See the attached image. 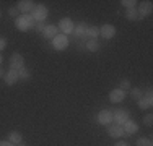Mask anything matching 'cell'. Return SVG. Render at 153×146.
<instances>
[{"mask_svg":"<svg viewBox=\"0 0 153 146\" xmlns=\"http://www.w3.org/2000/svg\"><path fill=\"white\" fill-rule=\"evenodd\" d=\"M34 24L36 21L33 20V16L30 13L26 15H18V18H15V28L21 32H26V31H31L34 29Z\"/></svg>","mask_w":153,"mask_h":146,"instance_id":"cell-1","label":"cell"},{"mask_svg":"<svg viewBox=\"0 0 153 146\" xmlns=\"http://www.w3.org/2000/svg\"><path fill=\"white\" fill-rule=\"evenodd\" d=\"M30 15L33 16V20H34L36 23H44L47 20V16H49V8H47L46 5H42V3H36V8L33 10Z\"/></svg>","mask_w":153,"mask_h":146,"instance_id":"cell-2","label":"cell"},{"mask_svg":"<svg viewBox=\"0 0 153 146\" xmlns=\"http://www.w3.org/2000/svg\"><path fill=\"white\" fill-rule=\"evenodd\" d=\"M57 29H59L60 34H65V36H70L74 34V29H75V23L70 20V18H62L59 23L56 24Z\"/></svg>","mask_w":153,"mask_h":146,"instance_id":"cell-3","label":"cell"},{"mask_svg":"<svg viewBox=\"0 0 153 146\" xmlns=\"http://www.w3.org/2000/svg\"><path fill=\"white\" fill-rule=\"evenodd\" d=\"M88 28H90V24L85 23V21H82V23L75 24L74 34L80 39V41H82V44H85L86 41H88Z\"/></svg>","mask_w":153,"mask_h":146,"instance_id":"cell-4","label":"cell"},{"mask_svg":"<svg viewBox=\"0 0 153 146\" xmlns=\"http://www.w3.org/2000/svg\"><path fill=\"white\" fill-rule=\"evenodd\" d=\"M137 12H138V21L145 20V18L148 16V15H152L153 12V3L150 0H145V2H140L137 7Z\"/></svg>","mask_w":153,"mask_h":146,"instance_id":"cell-5","label":"cell"},{"mask_svg":"<svg viewBox=\"0 0 153 146\" xmlns=\"http://www.w3.org/2000/svg\"><path fill=\"white\" fill-rule=\"evenodd\" d=\"M94 120H96V123H100V125H111L112 123V111H108V109H103V111H100L94 117Z\"/></svg>","mask_w":153,"mask_h":146,"instance_id":"cell-6","label":"cell"},{"mask_svg":"<svg viewBox=\"0 0 153 146\" xmlns=\"http://www.w3.org/2000/svg\"><path fill=\"white\" fill-rule=\"evenodd\" d=\"M129 119H130V114L126 109H116V111H112V123L124 125Z\"/></svg>","mask_w":153,"mask_h":146,"instance_id":"cell-7","label":"cell"},{"mask_svg":"<svg viewBox=\"0 0 153 146\" xmlns=\"http://www.w3.org/2000/svg\"><path fill=\"white\" fill-rule=\"evenodd\" d=\"M68 44H70V41H68V36L60 34V32L52 39V47H54L56 50H59V52H60V50H65V49H67Z\"/></svg>","mask_w":153,"mask_h":146,"instance_id":"cell-8","label":"cell"},{"mask_svg":"<svg viewBox=\"0 0 153 146\" xmlns=\"http://www.w3.org/2000/svg\"><path fill=\"white\" fill-rule=\"evenodd\" d=\"M137 104H138V109H142V111L153 107V91H152V88L143 94V97H142V99L137 101Z\"/></svg>","mask_w":153,"mask_h":146,"instance_id":"cell-9","label":"cell"},{"mask_svg":"<svg viewBox=\"0 0 153 146\" xmlns=\"http://www.w3.org/2000/svg\"><path fill=\"white\" fill-rule=\"evenodd\" d=\"M116 32H117V29H116V26L111 23H106V24H103V26H100V36L103 39H114Z\"/></svg>","mask_w":153,"mask_h":146,"instance_id":"cell-10","label":"cell"},{"mask_svg":"<svg viewBox=\"0 0 153 146\" xmlns=\"http://www.w3.org/2000/svg\"><path fill=\"white\" fill-rule=\"evenodd\" d=\"M25 67V57L20 52H13L10 55V70H20Z\"/></svg>","mask_w":153,"mask_h":146,"instance_id":"cell-11","label":"cell"},{"mask_svg":"<svg viewBox=\"0 0 153 146\" xmlns=\"http://www.w3.org/2000/svg\"><path fill=\"white\" fill-rule=\"evenodd\" d=\"M16 8L21 15L31 13L33 10L36 8V2H33V0H20V2L16 3Z\"/></svg>","mask_w":153,"mask_h":146,"instance_id":"cell-12","label":"cell"},{"mask_svg":"<svg viewBox=\"0 0 153 146\" xmlns=\"http://www.w3.org/2000/svg\"><path fill=\"white\" fill-rule=\"evenodd\" d=\"M126 96H127V93L122 91V89H119V88H114V89L108 94L109 101H111L112 104H119V102H122L124 99H126Z\"/></svg>","mask_w":153,"mask_h":146,"instance_id":"cell-13","label":"cell"},{"mask_svg":"<svg viewBox=\"0 0 153 146\" xmlns=\"http://www.w3.org/2000/svg\"><path fill=\"white\" fill-rule=\"evenodd\" d=\"M108 128V135L111 138H114V140H117V138H122L124 136V128L122 125H117V123H111V125L106 127Z\"/></svg>","mask_w":153,"mask_h":146,"instance_id":"cell-14","label":"cell"},{"mask_svg":"<svg viewBox=\"0 0 153 146\" xmlns=\"http://www.w3.org/2000/svg\"><path fill=\"white\" fill-rule=\"evenodd\" d=\"M42 38H46V39H51L52 41L54 38H56L57 34H59V29H57L56 24H46L44 29H42Z\"/></svg>","mask_w":153,"mask_h":146,"instance_id":"cell-15","label":"cell"},{"mask_svg":"<svg viewBox=\"0 0 153 146\" xmlns=\"http://www.w3.org/2000/svg\"><path fill=\"white\" fill-rule=\"evenodd\" d=\"M122 128H124V135H134V133H137L138 131V123L135 122V120H132V119H129L126 123L122 125Z\"/></svg>","mask_w":153,"mask_h":146,"instance_id":"cell-16","label":"cell"},{"mask_svg":"<svg viewBox=\"0 0 153 146\" xmlns=\"http://www.w3.org/2000/svg\"><path fill=\"white\" fill-rule=\"evenodd\" d=\"M3 81H5L7 86H13L16 85L20 80H18V72L16 70H8L5 72V76H3Z\"/></svg>","mask_w":153,"mask_h":146,"instance_id":"cell-17","label":"cell"},{"mask_svg":"<svg viewBox=\"0 0 153 146\" xmlns=\"http://www.w3.org/2000/svg\"><path fill=\"white\" fill-rule=\"evenodd\" d=\"M7 140L10 141V143H13V145H20V143H23V135L20 133V131L18 130H12L8 133V138H7Z\"/></svg>","mask_w":153,"mask_h":146,"instance_id":"cell-18","label":"cell"},{"mask_svg":"<svg viewBox=\"0 0 153 146\" xmlns=\"http://www.w3.org/2000/svg\"><path fill=\"white\" fill-rule=\"evenodd\" d=\"M85 49L90 50V52H98L101 49V44L98 42V39H88L85 42Z\"/></svg>","mask_w":153,"mask_h":146,"instance_id":"cell-19","label":"cell"},{"mask_svg":"<svg viewBox=\"0 0 153 146\" xmlns=\"http://www.w3.org/2000/svg\"><path fill=\"white\" fill-rule=\"evenodd\" d=\"M18 80H21V81H30L31 80V72H30V68H28L26 65L18 70Z\"/></svg>","mask_w":153,"mask_h":146,"instance_id":"cell-20","label":"cell"},{"mask_svg":"<svg viewBox=\"0 0 153 146\" xmlns=\"http://www.w3.org/2000/svg\"><path fill=\"white\" fill-rule=\"evenodd\" d=\"M126 18H127L129 21H138L137 7H134V8H127V10H126Z\"/></svg>","mask_w":153,"mask_h":146,"instance_id":"cell-21","label":"cell"},{"mask_svg":"<svg viewBox=\"0 0 153 146\" xmlns=\"http://www.w3.org/2000/svg\"><path fill=\"white\" fill-rule=\"evenodd\" d=\"M130 97H132L134 101H138V99H142L143 97V91L140 89V88H130Z\"/></svg>","mask_w":153,"mask_h":146,"instance_id":"cell-22","label":"cell"},{"mask_svg":"<svg viewBox=\"0 0 153 146\" xmlns=\"http://www.w3.org/2000/svg\"><path fill=\"white\" fill-rule=\"evenodd\" d=\"M135 146H153V141H152V138L138 136L137 140H135Z\"/></svg>","mask_w":153,"mask_h":146,"instance_id":"cell-23","label":"cell"},{"mask_svg":"<svg viewBox=\"0 0 153 146\" xmlns=\"http://www.w3.org/2000/svg\"><path fill=\"white\" fill-rule=\"evenodd\" d=\"M98 36H100V28L90 26L88 28V39H98Z\"/></svg>","mask_w":153,"mask_h":146,"instance_id":"cell-24","label":"cell"},{"mask_svg":"<svg viewBox=\"0 0 153 146\" xmlns=\"http://www.w3.org/2000/svg\"><path fill=\"white\" fill-rule=\"evenodd\" d=\"M119 89H122V91H126V93H129V91H130V80H129V78H124L122 81H121V86H119Z\"/></svg>","mask_w":153,"mask_h":146,"instance_id":"cell-25","label":"cell"},{"mask_svg":"<svg viewBox=\"0 0 153 146\" xmlns=\"http://www.w3.org/2000/svg\"><path fill=\"white\" fill-rule=\"evenodd\" d=\"M137 0H122V2H121V5L122 7H126V10L127 8H134V7H137Z\"/></svg>","mask_w":153,"mask_h":146,"instance_id":"cell-26","label":"cell"},{"mask_svg":"<svg viewBox=\"0 0 153 146\" xmlns=\"http://www.w3.org/2000/svg\"><path fill=\"white\" fill-rule=\"evenodd\" d=\"M143 123H145L147 127H152V125H153V115H152V114H147V115H145V117H143Z\"/></svg>","mask_w":153,"mask_h":146,"instance_id":"cell-27","label":"cell"},{"mask_svg":"<svg viewBox=\"0 0 153 146\" xmlns=\"http://www.w3.org/2000/svg\"><path fill=\"white\" fill-rule=\"evenodd\" d=\"M18 13H20V12H18L16 7H10V8H8V15L12 18H18Z\"/></svg>","mask_w":153,"mask_h":146,"instance_id":"cell-28","label":"cell"},{"mask_svg":"<svg viewBox=\"0 0 153 146\" xmlns=\"http://www.w3.org/2000/svg\"><path fill=\"white\" fill-rule=\"evenodd\" d=\"M7 44H8V41H7V38H3V36H0V52H2V50H5Z\"/></svg>","mask_w":153,"mask_h":146,"instance_id":"cell-29","label":"cell"},{"mask_svg":"<svg viewBox=\"0 0 153 146\" xmlns=\"http://www.w3.org/2000/svg\"><path fill=\"white\" fill-rule=\"evenodd\" d=\"M44 26H46L44 23H36V24H34V29H36L38 32H42V29H44Z\"/></svg>","mask_w":153,"mask_h":146,"instance_id":"cell-30","label":"cell"},{"mask_svg":"<svg viewBox=\"0 0 153 146\" xmlns=\"http://www.w3.org/2000/svg\"><path fill=\"white\" fill-rule=\"evenodd\" d=\"M0 146H15V145L10 143L8 140H3V141H0Z\"/></svg>","mask_w":153,"mask_h":146,"instance_id":"cell-31","label":"cell"},{"mask_svg":"<svg viewBox=\"0 0 153 146\" xmlns=\"http://www.w3.org/2000/svg\"><path fill=\"white\" fill-rule=\"evenodd\" d=\"M114 146H130V145L127 143V141H117V143H116Z\"/></svg>","mask_w":153,"mask_h":146,"instance_id":"cell-32","label":"cell"},{"mask_svg":"<svg viewBox=\"0 0 153 146\" xmlns=\"http://www.w3.org/2000/svg\"><path fill=\"white\" fill-rule=\"evenodd\" d=\"M3 76H5V70H3L2 67H0V78H3Z\"/></svg>","mask_w":153,"mask_h":146,"instance_id":"cell-33","label":"cell"},{"mask_svg":"<svg viewBox=\"0 0 153 146\" xmlns=\"http://www.w3.org/2000/svg\"><path fill=\"white\" fill-rule=\"evenodd\" d=\"M2 62H3V55L0 54V67H2Z\"/></svg>","mask_w":153,"mask_h":146,"instance_id":"cell-34","label":"cell"},{"mask_svg":"<svg viewBox=\"0 0 153 146\" xmlns=\"http://www.w3.org/2000/svg\"><path fill=\"white\" fill-rule=\"evenodd\" d=\"M16 146H28V145H25V143H20V145H16Z\"/></svg>","mask_w":153,"mask_h":146,"instance_id":"cell-35","label":"cell"},{"mask_svg":"<svg viewBox=\"0 0 153 146\" xmlns=\"http://www.w3.org/2000/svg\"><path fill=\"white\" fill-rule=\"evenodd\" d=\"M0 16H2V10H0Z\"/></svg>","mask_w":153,"mask_h":146,"instance_id":"cell-36","label":"cell"}]
</instances>
